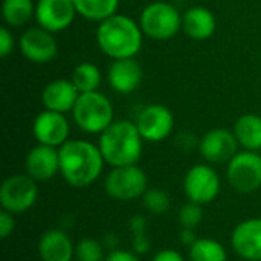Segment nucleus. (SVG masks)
Here are the masks:
<instances>
[{
	"mask_svg": "<svg viewBox=\"0 0 261 261\" xmlns=\"http://www.w3.org/2000/svg\"><path fill=\"white\" fill-rule=\"evenodd\" d=\"M58 151L60 173L70 187H90L101 176L106 161L98 145L84 139H70Z\"/></svg>",
	"mask_w": 261,
	"mask_h": 261,
	"instance_id": "nucleus-1",
	"label": "nucleus"
},
{
	"mask_svg": "<svg viewBox=\"0 0 261 261\" xmlns=\"http://www.w3.org/2000/svg\"><path fill=\"white\" fill-rule=\"evenodd\" d=\"M101 154L112 168L136 165L142 156L144 138L141 136L136 122L128 119L113 121L98 141Z\"/></svg>",
	"mask_w": 261,
	"mask_h": 261,
	"instance_id": "nucleus-2",
	"label": "nucleus"
},
{
	"mask_svg": "<svg viewBox=\"0 0 261 261\" xmlns=\"http://www.w3.org/2000/svg\"><path fill=\"white\" fill-rule=\"evenodd\" d=\"M144 32L133 18L115 14L98 24L96 43L112 60L135 58L142 47Z\"/></svg>",
	"mask_w": 261,
	"mask_h": 261,
	"instance_id": "nucleus-3",
	"label": "nucleus"
},
{
	"mask_svg": "<svg viewBox=\"0 0 261 261\" xmlns=\"http://www.w3.org/2000/svg\"><path fill=\"white\" fill-rule=\"evenodd\" d=\"M72 115L84 133L101 135L113 122V104L99 90L80 93Z\"/></svg>",
	"mask_w": 261,
	"mask_h": 261,
	"instance_id": "nucleus-4",
	"label": "nucleus"
},
{
	"mask_svg": "<svg viewBox=\"0 0 261 261\" xmlns=\"http://www.w3.org/2000/svg\"><path fill=\"white\" fill-rule=\"evenodd\" d=\"M139 26L148 38L165 41L180 31L182 14L168 2H153L142 9Z\"/></svg>",
	"mask_w": 261,
	"mask_h": 261,
	"instance_id": "nucleus-5",
	"label": "nucleus"
},
{
	"mask_svg": "<svg viewBox=\"0 0 261 261\" xmlns=\"http://www.w3.org/2000/svg\"><path fill=\"white\" fill-rule=\"evenodd\" d=\"M148 179L142 168L136 165L113 167L104 179V190L107 196L115 200H135L148 190Z\"/></svg>",
	"mask_w": 261,
	"mask_h": 261,
	"instance_id": "nucleus-6",
	"label": "nucleus"
},
{
	"mask_svg": "<svg viewBox=\"0 0 261 261\" xmlns=\"http://www.w3.org/2000/svg\"><path fill=\"white\" fill-rule=\"evenodd\" d=\"M226 179L232 190L251 194L261 187V156L257 151H239L226 164Z\"/></svg>",
	"mask_w": 261,
	"mask_h": 261,
	"instance_id": "nucleus-7",
	"label": "nucleus"
},
{
	"mask_svg": "<svg viewBox=\"0 0 261 261\" xmlns=\"http://www.w3.org/2000/svg\"><path fill=\"white\" fill-rule=\"evenodd\" d=\"M38 197L37 180L29 174H14L5 179L0 188V203L5 211L21 214L31 210Z\"/></svg>",
	"mask_w": 261,
	"mask_h": 261,
	"instance_id": "nucleus-8",
	"label": "nucleus"
},
{
	"mask_svg": "<svg viewBox=\"0 0 261 261\" xmlns=\"http://www.w3.org/2000/svg\"><path fill=\"white\" fill-rule=\"evenodd\" d=\"M220 187L222 184L217 171L206 164L191 167L184 177V191L188 200L199 205H206L216 200Z\"/></svg>",
	"mask_w": 261,
	"mask_h": 261,
	"instance_id": "nucleus-9",
	"label": "nucleus"
},
{
	"mask_svg": "<svg viewBox=\"0 0 261 261\" xmlns=\"http://www.w3.org/2000/svg\"><path fill=\"white\" fill-rule=\"evenodd\" d=\"M20 54L34 64L50 63L58 54V44L52 32L41 26L26 29L18 38Z\"/></svg>",
	"mask_w": 261,
	"mask_h": 261,
	"instance_id": "nucleus-10",
	"label": "nucleus"
},
{
	"mask_svg": "<svg viewBox=\"0 0 261 261\" xmlns=\"http://www.w3.org/2000/svg\"><path fill=\"white\" fill-rule=\"evenodd\" d=\"M136 125L144 141L161 142L171 135L174 128V116L168 107L162 104H150L139 112Z\"/></svg>",
	"mask_w": 261,
	"mask_h": 261,
	"instance_id": "nucleus-11",
	"label": "nucleus"
},
{
	"mask_svg": "<svg viewBox=\"0 0 261 261\" xmlns=\"http://www.w3.org/2000/svg\"><path fill=\"white\" fill-rule=\"evenodd\" d=\"M239 147L234 132L228 128H213L199 142V151L210 164H228L239 153Z\"/></svg>",
	"mask_w": 261,
	"mask_h": 261,
	"instance_id": "nucleus-12",
	"label": "nucleus"
},
{
	"mask_svg": "<svg viewBox=\"0 0 261 261\" xmlns=\"http://www.w3.org/2000/svg\"><path fill=\"white\" fill-rule=\"evenodd\" d=\"M70 125L64 113L43 110L37 115L32 124V135L38 144L60 148L69 141Z\"/></svg>",
	"mask_w": 261,
	"mask_h": 261,
	"instance_id": "nucleus-13",
	"label": "nucleus"
},
{
	"mask_svg": "<svg viewBox=\"0 0 261 261\" xmlns=\"http://www.w3.org/2000/svg\"><path fill=\"white\" fill-rule=\"evenodd\" d=\"M76 15L72 0H38L35 6V20L38 26L49 32H61L67 29Z\"/></svg>",
	"mask_w": 261,
	"mask_h": 261,
	"instance_id": "nucleus-14",
	"label": "nucleus"
},
{
	"mask_svg": "<svg viewBox=\"0 0 261 261\" xmlns=\"http://www.w3.org/2000/svg\"><path fill=\"white\" fill-rule=\"evenodd\" d=\"M232 249L246 261H261V219L240 222L231 236Z\"/></svg>",
	"mask_w": 261,
	"mask_h": 261,
	"instance_id": "nucleus-15",
	"label": "nucleus"
},
{
	"mask_svg": "<svg viewBox=\"0 0 261 261\" xmlns=\"http://www.w3.org/2000/svg\"><path fill=\"white\" fill-rule=\"evenodd\" d=\"M26 174L37 182L50 180L60 173V151L55 147L37 144L32 147L24 159Z\"/></svg>",
	"mask_w": 261,
	"mask_h": 261,
	"instance_id": "nucleus-16",
	"label": "nucleus"
},
{
	"mask_svg": "<svg viewBox=\"0 0 261 261\" xmlns=\"http://www.w3.org/2000/svg\"><path fill=\"white\" fill-rule=\"evenodd\" d=\"M144 78V70L135 58L113 60L107 70V80L110 87L121 95L135 92Z\"/></svg>",
	"mask_w": 261,
	"mask_h": 261,
	"instance_id": "nucleus-17",
	"label": "nucleus"
},
{
	"mask_svg": "<svg viewBox=\"0 0 261 261\" xmlns=\"http://www.w3.org/2000/svg\"><path fill=\"white\" fill-rule=\"evenodd\" d=\"M80 96L72 80H54L47 83L41 92V102L46 110L67 113L72 112Z\"/></svg>",
	"mask_w": 261,
	"mask_h": 261,
	"instance_id": "nucleus-18",
	"label": "nucleus"
},
{
	"mask_svg": "<svg viewBox=\"0 0 261 261\" xmlns=\"http://www.w3.org/2000/svg\"><path fill=\"white\" fill-rule=\"evenodd\" d=\"M38 255L41 261H72L75 246L63 229H49L40 237Z\"/></svg>",
	"mask_w": 261,
	"mask_h": 261,
	"instance_id": "nucleus-19",
	"label": "nucleus"
},
{
	"mask_svg": "<svg viewBox=\"0 0 261 261\" xmlns=\"http://www.w3.org/2000/svg\"><path fill=\"white\" fill-rule=\"evenodd\" d=\"M217 21L214 14L203 6H193L182 15V29L185 34L197 41L208 40L214 35Z\"/></svg>",
	"mask_w": 261,
	"mask_h": 261,
	"instance_id": "nucleus-20",
	"label": "nucleus"
},
{
	"mask_svg": "<svg viewBox=\"0 0 261 261\" xmlns=\"http://www.w3.org/2000/svg\"><path fill=\"white\" fill-rule=\"evenodd\" d=\"M239 145L249 151L261 150V116L255 113L242 115L234 125Z\"/></svg>",
	"mask_w": 261,
	"mask_h": 261,
	"instance_id": "nucleus-21",
	"label": "nucleus"
},
{
	"mask_svg": "<svg viewBox=\"0 0 261 261\" xmlns=\"http://www.w3.org/2000/svg\"><path fill=\"white\" fill-rule=\"evenodd\" d=\"M76 14L90 21H104L115 15L119 8V0H72Z\"/></svg>",
	"mask_w": 261,
	"mask_h": 261,
	"instance_id": "nucleus-22",
	"label": "nucleus"
},
{
	"mask_svg": "<svg viewBox=\"0 0 261 261\" xmlns=\"http://www.w3.org/2000/svg\"><path fill=\"white\" fill-rule=\"evenodd\" d=\"M35 3L34 0H3L2 15L8 26L21 28L32 17H35Z\"/></svg>",
	"mask_w": 261,
	"mask_h": 261,
	"instance_id": "nucleus-23",
	"label": "nucleus"
},
{
	"mask_svg": "<svg viewBox=\"0 0 261 261\" xmlns=\"http://www.w3.org/2000/svg\"><path fill=\"white\" fill-rule=\"evenodd\" d=\"M70 80L80 93H89V92H96L99 89L102 75L96 64L90 61H84L73 69Z\"/></svg>",
	"mask_w": 261,
	"mask_h": 261,
	"instance_id": "nucleus-24",
	"label": "nucleus"
},
{
	"mask_svg": "<svg viewBox=\"0 0 261 261\" xmlns=\"http://www.w3.org/2000/svg\"><path fill=\"white\" fill-rule=\"evenodd\" d=\"M190 261H226L228 254L225 246L214 239H197L190 248Z\"/></svg>",
	"mask_w": 261,
	"mask_h": 261,
	"instance_id": "nucleus-25",
	"label": "nucleus"
},
{
	"mask_svg": "<svg viewBox=\"0 0 261 261\" xmlns=\"http://www.w3.org/2000/svg\"><path fill=\"white\" fill-rule=\"evenodd\" d=\"M141 199H142L144 208L154 216H164L165 213H168V210L171 206L170 196L164 190H159V188L147 190Z\"/></svg>",
	"mask_w": 261,
	"mask_h": 261,
	"instance_id": "nucleus-26",
	"label": "nucleus"
},
{
	"mask_svg": "<svg viewBox=\"0 0 261 261\" xmlns=\"http://www.w3.org/2000/svg\"><path fill=\"white\" fill-rule=\"evenodd\" d=\"M128 226L133 237V251L136 254H145L150 249V240L147 236V219L144 216H135L130 219Z\"/></svg>",
	"mask_w": 261,
	"mask_h": 261,
	"instance_id": "nucleus-27",
	"label": "nucleus"
},
{
	"mask_svg": "<svg viewBox=\"0 0 261 261\" xmlns=\"http://www.w3.org/2000/svg\"><path fill=\"white\" fill-rule=\"evenodd\" d=\"M76 261H104V245L95 239H81L75 246Z\"/></svg>",
	"mask_w": 261,
	"mask_h": 261,
	"instance_id": "nucleus-28",
	"label": "nucleus"
},
{
	"mask_svg": "<svg viewBox=\"0 0 261 261\" xmlns=\"http://www.w3.org/2000/svg\"><path fill=\"white\" fill-rule=\"evenodd\" d=\"M203 219V210L202 205L194 203V202H188L185 203L177 214V220L180 228H187V229H196Z\"/></svg>",
	"mask_w": 261,
	"mask_h": 261,
	"instance_id": "nucleus-29",
	"label": "nucleus"
},
{
	"mask_svg": "<svg viewBox=\"0 0 261 261\" xmlns=\"http://www.w3.org/2000/svg\"><path fill=\"white\" fill-rule=\"evenodd\" d=\"M15 229V219H14V214L9 213V211H5L2 210L0 213V237L5 240L8 239Z\"/></svg>",
	"mask_w": 261,
	"mask_h": 261,
	"instance_id": "nucleus-30",
	"label": "nucleus"
},
{
	"mask_svg": "<svg viewBox=\"0 0 261 261\" xmlns=\"http://www.w3.org/2000/svg\"><path fill=\"white\" fill-rule=\"evenodd\" d=\"M14 37L11 34V31L8 28H2L0 29V57L6 58L8 55L12 54L14 50Z\"/></svg>",
	"mask_w": 261,
	"mask_h": 261,
	"instance_id": "nucleus-31",
	"label": "nucleus"
},
{
	"mask_svg": "<svg viewBox=\"0 0 261 261\" xmlns=\"http://www.w3.org/2000/svg\"><path fill=\"white\" fill-rule=\"evenodd\" d=\"M104 261H141L136 252H132V251H122V249H115V251H110L107 255H106V260Z\"/></svg>",
	"mask_w": 261,
	"mask_h": 261,
	"instance_id": "nucleus-32",
	"label": "nucleus"
},
{
	"mask_svg": "<svg viewBox=\"0 0 261 261\" xmlns=\"http://www.w3.org/2000/svg\"><path fill=\"white\" fill-rule=\"evenodd\" d=\"M151 261H185L180 252L173 249H162L159 251Z\"/></svg>",
	"mask_w": 261,
	"mask_h": 261,
	"instance_id": "nucleus-33",
	"label": "nucleus"
},
{
	"mask_svg": "<svg viewBox=\"0 0 261 261\" xmlns=\"http://www.w3.org/2000/svg\"><path fill=\"white\" fill-rule=\"evenodd\" d=\"M197 234H196V229H187V228H182L180 234H179V240L182 245L191 248L196 242H197Z\"/></svg>",
	"mask_w": 261,
	"mask_h": 261,
	"instance_id": "nucleus-34",
	"label": "nucleus"
}]
</instances>
